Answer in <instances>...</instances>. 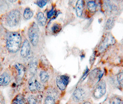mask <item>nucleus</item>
<instances>
[{
    "label": "nucleus",
    "instance_id": "1",
    "mask_svg": "<svg viewBox=\"0 0 123 104\" xmlns=\"http://www.w3.org/2000/svg\"><path fill=\"white\" fill-rule=\"evenodd\" d=\"M21 37L17 32H10L7 37L6 47L7 50L12 53L17 52L21 48Z\"/></svg>",
    "mask_w": 123,
    "mask_h": 104
},
{
    "label": "nucleus",
    "instance_id": "2",
    "mask_svg": "<svg viewBox=\"0 0 123 104\" xmlns=\"http://www.w3.org/2000/svg\"><path fill=\"white\" fill-rule=\"evenodd\" d=\"M21 19V14L18 9H13L6 15V21L10 27H14L19 24Z\"/></svg>",
    "mask_w": 123,
    "mask_h": 104
},
{
    "label": "nucleus",
    "instance_id": "3",
    "mask_svg": "<svg viewBox=\"0 0 123 104\" xmlns=\"http://www.w3.org/2000/svg\"><path fill=\"white\" fill-rule=\"evenodd\" d=\"M86 90L82 86L76 88L72 95V101L75 103H79L83 101L87 96Z\"/></svg>",
    "mask_w": 123,
    "mask_h": 104
},
{
    "label": "nucleus",
    "instance_id": "4",
    "mask_svg": "<svg viewBox=\"0 0 123 104\" xmlns=\"http://www.w3.org/2000/svg\"><path fill=\"white\" fill-rule=\"evenodd\" d=\"M28 35L30 41L32 45H37L39 41V29L35 22H33L29 28Z\"/></svg>",
    "mask_w": 123,
    "mask_h": 104
},
{
    "label": "nucleus",
    "instance_id": "5",
    "mask_svg": "<svg viewBox=\"0 0 123 104\" xmlns=\"http://www.w3.org/2000/svg\"><path fill=\"white\" fill-rule=\"evenodd\" d=\"M106 86L105 80H100L95 86L92 92V96L95 99H99L102 97L106 92Z\"/></svg>",
    "mask_w": 123,
    "mask_h": 104
},
{
    "label": "nucleus",
    "instance_id": "6",
    "mask_svg": "<svg viewBox=\"0 0 123 104\" xmlns=\"http://www.w3.org/2000/svg\"><path fill=\"white\" fill-rule=\"evenodd\" d=\"M103 75V73L99 68H96L92 70L89 74L88 80L89 85L92 86L96 85L101 80Z\"/></svg>",
    "mask_w": 123,
    "mask_h": 104
},
{
    "label": "nucleus",
    "instance_id": "7",
    "mask_svg": "<svg viewBox=\"0 0 123 104\" xmlns=\"http://www.w3.org/2000/svg\"><path fill=\"white\" fill-rule=\"evenodd\" d=\"M13 68L17 81L21 82L24 79L25 76L26 72V68L23 64L20 63H15L13 66Z\"/></svg>",
    "mask_w": 123,
    "mask_h": 104
},
{
    "label": "nucleus",
    "instance_id": "8",
    "mask_svg": "<svg viewBox=\"0 0 123 104\" xmlns=\"http://www.w3.org/2000/svg\"><path fill=\"white\" fill-rule=\"evenodd\" d=\"M116 40L110 33H107L105 35L98 47V51L100 52L104 51L109 46L114 44Z\"/></svg>",
    "mask_w": 123,
    "mask_h": 104
},
{
    "label": "nucleus",
    "instance_id": "9",
    "mask_svg": "<svg viewBox=\"0 0 123 104\" xmlns=\"http://www.w3.org/2000/svg\"><path fill=\"white\" fill-rule=\"evenodd\" d=\"M55 81L58 88L60 91H63L66 89L70 81V77L65 74L60 75L56 77Z\"/></svg>",
    "mask_w": 123,
    "mask_h": 104
},
{
    "label": "nucleus",
    "instance_id": "10",
    "mask_svg": "<svg viewBox=\"0 0 123 104\" xmlns=\"http://www.w3.org/2000/svg\"><path fill=\"white\" fill-rule=\"evenodd\" d=\"M30 49L31 46L29 42L27 40H25L20 48V55L24 58L28 57L30 53Z\"/></svg>",
    "mask_w": 123,
    "mask_h": 104
},
{
    "label": "nucleus",
    "instance_id": "11",
    "mask_svg": "<svg viewBox=\"0 0 123 104\" xmlns=\"http://www.w3.org/2000/svg\"><path fill=\"white\" fill-rule=\"evenodd\" d=\"M11 76L6 72H4L0 75V87L8 86L11 82Z\"/></svg>",
    "mask_w": 123,
    "mask_h": 104
},
{
    "label": "nucleus",
    "instance_id": "12",
    "mask_svg": "<svg viewBox=\"0 0 123 104\" xmlns=\"http://www.w3.org/2000/svg\"><path fill=\"white\" fill-rule=\"evenodd\" d=\"M29 71L31 76H34L37 71V62L36 58L32 59L29 64Z\"/></svg>",
    "mask_w": 123,
    "mask_h": 104
},
{
    "label": "nucleus",
    "instance_id": "13",
    "mask_svg": "<svg viewBox=\"0 0 123 104\" xmlns=\"http://www.w3.org/2000/svg\"><path fill=\"white\" fill-rule=\"evenodd\" d=\"M35 80L36 78H35L34 76H31V77L29 80L28 82V88L30 92L33 94L36 93L37 92Z\"/></svg>",
    "mask_w": 123,
    "mask_h": 104
},
{
    "label": "nucleus",
    "instance_id": "14",
    "mask_svg": "<svg viewBox=\"0 0 123 104\" xmlns=\"http://www.w3.org/2000/svg\"><path fill=\"white\" fill-rule=\"evenodd\" d=\"M11 104H27V103L24 96L23 94H18L13 99Z\"/></svg>",
    "mask_w": 123,
    "mask_h": 104
},
{
    "label": "nucleus",
    "instance_id": "15",
    "mask_svg": "<svg viewBox=\"0 0 123 104\" xmlns=\"http://www.w3.org/2000/svg\"><path fill=\"white\" fill-rule=\"evenodd\" d=\"M39 77L40 81L43 83H46L48 82L49 79V76L48 72L43 69L40 71L39 73Z\"/></svg>",
    "mask_w": 123,
    "mask_h": 104
},
{
    "label": "nucleus",
    "instance_id": "16",
    "mask_svg": "<svg viewBox=\"0 0 123 104\" xmlns=\"http://www.w3.org/2000/svg\"><path fill=\"white\" fill-rule=\"evenodd\" d=\"M84 5V1L78 0L76 5V12L77 16L80 17L82 15Z\"/></svg>",
    "mask_w": 123,
    "mask_h": 104
},
{
    "label": "nucleus",
    "instance_id": "17",
    "mask_svg": "<svg viewBox=\"0 0 123 104\" xmlns=\"http://www.w3.org/2000/svg\"><path fill=\"white\" fill-rule=\"evenodd\" d=\"M109 104H123V99L119 96H111L109 99Z\"/></svg>",
    "mask_w": 123,
    "mask_h": 104
},
{
    "label": "nucleus",
    "instance_id": "18",
    "mask_svg": "<svg viewBox=\"0 0 123 104\" xmlns=\"http://www.w3.org/2000/svg\"><path fill=\"white\" fill-rule=\"evenodd\" d=\"M37 19L38 22L42 26H44L46 23V18L42 12H39L37 14Z\"/></svg>",
    "mask_w": 123,
    "mask_h": 104
},
{
    "label": "nucleus",
    "instance_id": "19",
    "mask_svg": "<svg viewBox=\"0 0 123 104\" xmlns=\"http://www.w3.org/2000/svg\"><path fill=\"white\" fill-rule=\"evenodd\" d=\"M43 104H56V98L47 95L44 99Z\"/></svg>",
    "mask_w": 123,
    "mask_h": 104
},
{
    "label": "nucleus",
    "instance_id": "20",
    "mask_svg": "<svg viewBox=\"0 0 123 104\" xmlns=\"http://www.w3.org/2000/svg\"><path fill=\"white\" fill-rule=\"evenodd\" d=\"M115 24V18L113 17H110L108 18L107 20L106 24H105V27L106 29L107 30H109L111 29L114 26Z\"/></svg>",
    "mask_w": 123,
    "mask_h": 104
},
{
    "label": "nucleus",
    "instance_id": "21",
    "mask_svg": "<svg viewBox=\"0 0 123 104\" xmlns=\"http://www.w3.org/2000/svg\"><path fill=\"white\" fill-rule=\"evenodd\" d=\"M24 17L26 19H29L33 16V12L30 7H26L24 10Z\"/></svg>",
    "mask_w": 123,
    "mask_h": 104
},
{
    "label": "nucleus",
    "instance_id": "22",
    "mask_svg": "<svg viewBox=\"0 0 123 104\" xmlns=\"http://www.w3.org/2000/svg\"><path fill=\"white\" fill-rule=\"evenodd\" d=\"M87 8L89 11L91 12H95L96 10V4L95 1H89L88 2L87 4Z\"/></svg>",
    "mask_w": 123,
    "mask_h": 104
},
{
    "label": "nucleus",
    "instance_id": "23",
    "mask_svg": "<svg viewBox=\"0 0 123 104\" xmlns=\"http://www.w3.org/2000/svg\"><path fill=\"white\" fill-rule=\"evenodd\" d=\"M27 104H37V97L33 94L29 95L26 98Z\"/></svg>",
    "mask_w": 123,
    "mask_h": 104
},
{
    "label": "nucleus",
    "instance_id": "24",
    "mask_svg": "<svg viewBox=\"0 0 123 104\" xmlns=\"http://www.w3.org/2000/svg\"><path fill=\"white\" fill-rule=\"evenodd\" d=\"M62 29L61 24L58 23H55L52 25L51 30L54 34H57Z\"/></svg>",
    "mask_w": 123,
    "mask_h": 104
},
{
    "label": "nucleus",
    "instance_id": "25",
    "mask_svg": "<svg viewBox=\"0 0 123 104\" xmlns=\"http://www.w3.org/2000/svg\"><path fill=\"white\" fill-rule=\"evenodd\" d=\"M117 81L120 86L123 89V72H121L117 74Z\"/></svg>",
    "mask_w": 123,
    "mask_h": 104
},
{
    "label": "nucleus",
    "instance_id": "26",
    "mask_svg": "<svg viewBox=\"0 0 123 104\" xmlns=\"http://www.w3.org/2000/svg\"><path fill=\"white\" fill-rule=\"evenodd\" d=\"M35 83L37 92H43L44 91L45 87L44 86H43L40 82H39L36 79L35 80Z\"/></svg>",
    "mask_w": 123,
    "mask_h": 104
},
{
    "label": "nucleus",
    "instance_id": "27",
    "mask_svg": "<svg viewBox=\"0 0 123 104\" xmlns=\"http://www.w3.org/2000/svg\"><path fill=\"white\" fill-rule=\"evenodd\" d=\"M55 11L54 10V8L52 7L51 9H50L49 11L47 13V18H51L54 14H55Z\"/></svg>",
    "mask_w": 123,
    "mask_h": 104
},
{
    "label": "nucleus",
    "instance_id": "28",
    "mask_svg": "<svg viewBox=\"0 0 123 104\" xmlns=\"http://www.w3.org/2000/svg\"><path fill=\"white\" fill-rule=\"evenodd\" d=\"M47 2V1L46 0H37L36 1V4L38 6L43 8L46 4Z\"/></svg>",
    "mask_w": 123,
    "mask_h": 104
},
{
    "label": "nucleus",
    "instance_id": "29",
    "mask_svg": "<svg viewBox=\"0 0 123 104\" xmlns=\"http://www.w3.org/2000/svg\"><path fill=\"white\" fill-rule=\"evenodd\" d=\"M0 103L1 104H5V100L2 92H0Z\"/></svg>",
    "mask_w": 123,
    "mask_h": 104
},
{
    "label": "nucleus",
    "instance_id": "30",
    "mask_svg": "<svg viewBox=\"0 0 123 104\" xmlns=\"http://www.w3.org/2000/svg\"><path fill=\"white\" fill-rule=\"evenodd\" d=\"M81 104H92V103H91L90 102H89V101H86L83 102V103H82Z\"/></svg>",
    "mask_w": 123,
    "mask_h": 104
},
{
    "label": "nucleus",
    "instance_id": "31",
    "mask_svg": "<svg viewBox=\"0 0 123 104\" xmlns=\"http://www.w3.org/2000/svg\"><path fill=\"white\" fill-rule=\"evenodd\" d=\"M2 65H1V63H0V71L2 70Z\"/></svg>",
    "mask_w": 123,
    "mask_h": 104
}]
</instances>
